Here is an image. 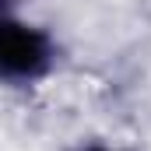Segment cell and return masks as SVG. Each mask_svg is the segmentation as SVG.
Masks as SVG:
<instances>
[{
  "label": "cell",
  "instance_id": "obj_1",
  "mask_svg": "<svg viewBox=\"0 0 151 151\" xmlns=\"http://www.w3.org/2000/svg\"><path fill=\"white\" fill-rule=\"evenodd\" d=\"M60 42L56 35L32 18L18 14L14 7L4 11L0 25V81L7 88H35L56 70Z\"/></svg>",
  "mask_w": 151,
  "mask_h": 151
},
{
  "label": "cell",
  "instance_id": "obj_2",
  "mask_svg": "<svg viewBox=\"0 0 151 151\" xmlns=\"http://www.w3.org/2000/svg\"><path fill=\"white\" fill-rule=\"evenodd\" d=\"M77 151H130L123 144H109V141H91V144H81Z\"/></svg>",
  "mask_w": 151,
  "mask_h": 151
}]
</instances>
